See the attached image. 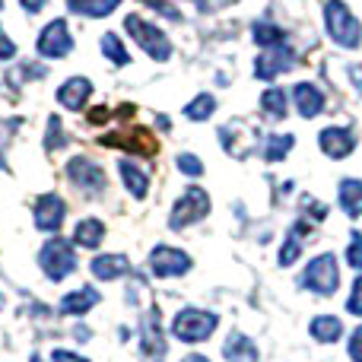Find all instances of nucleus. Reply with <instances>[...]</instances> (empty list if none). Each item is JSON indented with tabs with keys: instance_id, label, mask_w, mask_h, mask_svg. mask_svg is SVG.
Returning <instances> with one entry per match:
<instances>
[{
	"instance_id": "nucleus-1",
	"label": "nucleus",
	"mask_w": 362,
	"mask_h": 362,
	"mask_svg": "<svg viewBox=\"0 0 362 362\" xmlns=\"http://www.w3.org/2000/svg\"><path fill=\"white\" fill-rule=\"evenodd\" d=\"M321 13H325L327 38H331L334 45H340V48L356 51L362 45V25H359V19L353 16L350 6H346L344 0H325Z\"/></svg>"
},
{
	"instance_id": "nucleus-2",
	"label": "nucleus",
	"mask_w": 362,
	"mask_h": 362,
	"mask_svg": "<svg viewBox=\"0 0 362 362\" xmlns=\"http://www.w3.org/2000/svg\"><path fill=\"white\" fill-rule=\"evenodd\" d=\"M299 289H308V293L315 296H334L340 289V267H337V257L331 255V251H325V255L312 257V261L305 264V270L299 274Z\"/></svg>"
},
{
	"instance_id": "nucleus-3",
	"label": "nucleus",
	"mask_w": 362,
	"mask_h": 362,
	"mask_svg": "<svg viewBox=\"0 0 362 362\" xmlns=\"http://www.w3.org/2000/svg\"><path fill=\"white\" fill-rule=\"evenodd\" d=\"M219 318L213 312H204V308H181L172 321V334L181 340V344H204V340L213 337Z\"/></svg>"
},
{
	"instance_id": "nucleus-4",
	"label": "nucleus",
	"mask_w": 362,
	"mask_h": 362,
	"mask_svg": "<svg viewBox=\"0 0 362 362\" xmlns=\"http://www.w3.org/2000/svg\"><path fill=\"white\" fill-rule=\"evenodd\" d=\"M219 144L232 159H248L261 144V131H257V124H251L245 118H232L219 127Z\"/></svg>"
},
{
	"instance_id": "nucleus-5",
	"label": "nucleus",
	"mask_w": 362,
	"mask_h": 362,
	"mask_svg": "<svg viewBox=\"0 0 362 362\" xmlns=\"http://www.w3.org/2000/svg\"><path fill=\"white\" fill-rule=\"evenodd\" d=\"M124 29H127V35H131L134 42H137L140 48L153 57V61H169L172 57V42H169V35H165L159 25L146 23L144 16L134 13V16L124 19Z\"/></svg>"
},
{
	"instance_id": "nucleus-6",
	"label": "nucleus",
	"mask_w": 362,
	"mask_h": 362,
	"mask_svg": "<svg viewBox=\"0 0 362 362\" xmlns=\"http://www.w3.org/2000/svg\"><path fill=\"white\" fill-rule=\"evenodd\" d=\"M38 264H42L45 276L57 283L76 270V251H74V245L64 242V238H48V242L42 245V251H38Z\"/></svg>"
},
{
	"instance_id": "nucleus-7",
	"label": "nucleus",
	"mask_w": 362,
	"mask_h": 362,
	"mask_svg": "<svg viewBox=\"0 0 362 362\" xmlns=\"http://www.w3.org/2000/svg\"><path fill=\"white\" fill-rule=\"evenodd\" d=\"M206 213H210V194H206L204 187H187V191L175 200V206H172L169 226L175 232H181V229H187V226L206 219Z\"/></svg>"
},
{
	"instance_id": "nucleus-8",
	"label": "nucleus",
	"mask_w": 362,
	"mask_h": 362,
	"mask_svg": "<svg viewBox=\"0 0 362 362\" xmlns=\"http://www.w3.org/2000/svg\"><path fill=\"white\" fill-rule=\"evenodd\" d=\"M191 255L181 248H172V245H156L150 251V270L159 280H172V276H185L191 270Z\"/></svg>"
},
{
	"instance_id": "nucleus-9",
	"label": "nucleus",
	"mask_w": 362,
	"mask_h": 362,
	"mask_svg": "<svg viewBox=\"0 0 362 362\" xmlns=\"http://www.w3.org/2000/svg\"><path fill=\"white\" fill-rule=\"evenodd\" d=\"M296 67V51L293 45H274V48H264L255 61V76L257 80H276L280 74Z\"/></svg>"
},
{
	"instance_id": "nucleus-10",
	"label": "nucleus",
	"mask_w": 362,
	"mask_h": 362,
	"mask_svg": "<svg viewBox=\"0 0 362 362\" xmlns=\"http://www.w3.org/2000/svg\"><path fill=\"white\" fill-rule=\"evenodd\" d=\"M74 51V38H70V29L64 19H54L42 29L38 35V54L42 57H67Z\"/></svg>"
},
{
	"instance_id": "nucleus-11",
	"label": "nucleus",
	"mask_w": 362,
	"mask_h": 362,
	"mask_svg": "<svg viewBox=\"0 0 362 362\" xmlns=\"http://www.w3.org/2000/svg\"><path fill=\"white\" fill-rule=\"evenodd\" d=\"M140 346H144V356L150 362H159L165 356V334H163V325H159V312L150 308L140 321Z\"/></svg>"
},
{
	"instance_id": "nucleus-12",
	"label": "nucleus",
	"mask_w": 362,
	"mask_h": 362,
	"mask_svg": "<svg viewBox=\"0 0 362 362\" xmlns=\"http://www.w3.org/2000/svg\"><path fill=\"white\" fill-rule=\"evenodd\" d=\"M67 178L74 181L80 191H86V194H95V191H102V187H105V172H102L95 163H89L86 156L70 159V163H67Z\"/></svg>"
},
{
	"instance_id": "nucleus-13",
	"label": "nucleus",
	"mask_w": 362,
	"mask_h": 362,
	"mask_svg": "<svg viewBox=\"0 0 362 362\" xmlns=\"http://www.w3.org/2000/svg\"><path fill=\"white\" fill-rule=\"evenodd\" d=\"M318 146L327 159H346L356 150V134L350 127H325L318 134Z\"/></svg>"
},
{
	"instance_id": "nucleus-14",
	"label": "nucleus",
	"mask_w": 362,
	"mask_h": 362,
	"mask_svg": "<svg viewBox=\"0 0 362 362\" xmlns=\"http://www.w3.org/2000/svg\"><path fill=\"white\" fill-rule=\"evenodd\" d=\"M64 213H67V206H64V200L57 197V194H42V197L35 200V210H32V216H35V229L57 232L64 226Z\"/></svg>"
},
{
	"instance_id": "nucleus-15",
	"label": "nucleus",
	"mask_w": 362,
	"mask_h": 362,
	"mask_svg": "<svg viewBox=\"0 0 362 362\" xmlns=\"http://www.w3.org/2000/svg\"><path fill=\"white\" fill-rule=\"evenodd\" d=\"M289 93H293V105H296V112H299V118H305V121L318 118L327 105L325 93H321L315 83H296Z\"/></svg>"
},
{
	"instance_id": "nucleus-16",
	"label": "nucleus",
	"mask_w": 362,
	"mask_h": 362,
	"mask_svg": "<svg viewBox=\"0 0 362 362\" xmlns=\"http://www.w3.org/2000/svg\"><path fill=\"white\" fill-rule=\"evenodd\" d=\"M102 144L105 146H121V150H131V153H144V156L156 153V140H153L146 131H140V127H131V131H115V134H108V137H102Z\"/></svg>"
},
{
	"instance_id": "nucleus-17",
	"label": "nucleus",
	"mask_w": 362,
	"mask_h": 362,
	"mask_svg": "<svg viewBox=\"0 0 362 362\" xmlns=\"http://www.w3.org/2000/svg\"><path fill=\"white\" fill-rule=\"evenodd\" d=\"M89 95H93V83H89L86 76H70V80L57 89V102H61L64 108H70V112L86 105Z\"/></svg>"
},
{
	"instance_id": "nucleus-18",
	"label": "nucleus",
	"mask_w": 362,
	"mask_h": 362,
	"mask_svg": "<svg viewBox=\"0 0 362 362\" xmlns=\"http://www.w3.org/2000/svg\"><path fill=\"white\" fill-rule=\"evenodd\" d=\"M223 356H226V362H257V346L248 334L232 331L229 340L223 344Z\"/></svg>"
},
{
	"instance_id": "nucleus-19",
	"label": "nucleus",
	"mask_w": 362,
	"mask_h": 362,
	"mask_svg": "<svg viewBox=\"0 0 362 362\" xmlns=\"http://www.w3.org/2000/svg\"><path fill=\"white\" fill-rule=\"evenodd\" d=\"M337 200H340V210L346 213L350 219L362 216V181L359 178H344L337 187Z\"/></svg>"
},
{
	"instance_id": "nucleus-20",
	"label": "nucleus",
	"mask_w": 362,
	"mask_h": 362,
	"mask_svg": "<svg viewBox=\"0 0 362 362\" xmlns=\"http://www.w3.org/2000/svg\"><path fill=\"white\" fill-rule=\"evenodd\" d=\"M89 270H93L95 280H121L131 270V261L124 255H99Z\"/></svg>"
},
{
	"instance_id": "nucleus-21",
	"label": "nucleus",
	"mask_w": 362,
	"mask_h": 362,
	"mask_svg": "<svg viewBox=\"0 0 362 362\" xmlns=\"http://www.w3.org/2000/svg\"><path fill=\"white\" fill-rule=\"evenodd\" d=\"M102 238H105V226H102V219L86 216V219H80V223H76L74 245H80V248H99Z\"/></svg>"
},
{
	"instance_id": "nucleus-22",
	"label": "nucleus",
	"mask_w": 362,
	"mask_h": 362,
	"mask_svg": "<svg viewBox=\"0 0 362 362\" xmlns=\"http://www.w3.org/2000/svg\"><path fill=\"white\" fill-rule=\"evenodd\" d=\"M99 299L102 296L95 293L93 286H83V289H76V293H70L61 299V315H86L93 305H99Z\"/></svg>"
},
{
	"instance_id": "nucleus-23",
	"label": "nucleus",
	"mask_w": 362,
	"mask_h": 362,
	"mask_svg": "<svg viewBox=\"0 0 362 362\" xmlns=\"http://www.w3.org/2000/svg\"><path fill=\"white\" fill-rule=\"evenodd\" d=\"M308 331H312V337L318 344H337L344 337V321L334 318V315H318V318H312Z\"/></svg>"
},
{
	"instance_id": "nucleus-24",
	"label": "nucleus",
	"mask_w": 362,
	"mask_h": 362,
	"mask_svg": "<svg viewBox=\"0 0 362 362\" xmlns=\"http://www.w3.org/2000/svg\"><path fill=\"white\" fill-rule=\"evenodd\" d=\"M121 172V181H124V187L134 194V197H146V191H150V175H146L144 169H140L137 163H131V159H124V163L118 165Z\"/></svg>"
},
{
	"instance_id": "nucleus-25",
	"label": "nucleus",
	"mask_w": 362,
	"mask_h": 362,
	"mask_svg": "<svg viewBox=\"0 0 362 362\" xmlns=\"http://www.w3.org/2000/svg\"><path fill=\"white\" fill-rule=\"evenodd\" d=\"M261 108L264 115H270L274 121H283L289 115V99H286V89L280 86H270L261 93Z\"/></svg>"
},
{
	"instance_id": "nucleus-26",
	"label": "nucleus",
	"mask_w": 362,
	"mask_h": 362,
	"mask_svg": "<svg viewBox=\"0 0 362 362\" xmlns=\"http://www.w3.org/2000/svg\"><path fill=\"white\" fill-rule=\"evenodd\" d=\"M251 38H255V45H261V48H274V45L286 42V32L276 23H270V19H257V23L251 25Z\"/></svg>"
},
{
	"instance_id": "nucleus-27",
	"label": "nucleus",
	"mask_w": 362,
	"mask_h": 362,
	"mask_svg": "<svg viewBox=\"0 0 362 362\" xmlns=\"http://www.w3.org/2000/svg\"><path fill=\"white\" fill-rule=\"evenodd\" d=\"M293 146H296V137H293V134H276V137H267V140H264L261 153H264V159H267V163H283V159L293 153Z\"/></svg>"
},
{
	"instance_id": "nucleus-28",
	"label": "nucleus",
	"mask_w": 362,
	"mask_h": 362,
	"mask_svg": "<svg viewBox=\"0 0 362 362\" xmlns=\"http://www.w3.org/2000/svg\"><path fill=\"white\" fill-rule=\"evenodd\" d=\"M121 0H70V10L76 16H89V19H102L118 6Z\"/></svg>"
},
{
	"instance_id": "nucleus-29",
	"label": "nucleus",
	"mask_w": 362,
	"mask_h": 362,
	"mask_svg": "<svg viewBox=\"0 0 362 362\" xmlns=\"http://www.w3.org/2000/svg\"><path fill=\"white\" fill-rule=\"evenodd\" d=\"M213 112H216V95H210V93H197L185 105L187 121H206V118H213Z\"/></svg>"
},
{
	"instance_id": "nucleus-30",
	"label": "nucleus",
	"mask_w": 362,
	"mask_h": 362,
	"mask_svg": "<svg viewBox=\"0 0 362 362\" xmlns=\"http://www.w3.org/2000/svg\"><path fill=\"white\" fill-rule=\"evenodd\" d=\"M102 54H105L108 61L115 64V67H127V64H131V54H127V48L121 45L118 35H112V32H108V35H102Z\"/></svg>"
},
{
	"instance_id": "nucleus-31",
	"label": "nucleus",
	"mask_w": 362,
	"mask_h": 362,
	"mask_svg": "<svg viewBox=\"0 0 362 362\" xmlns=\"http://www.w3.org/2000/svg\"><path fill=\"white\" fill-rule=\"evenodd\" d=\"M299 255H302V242L296 235H286V242H283L276 261H280V267H293V264L299 261Z\"/></svg>"
},
{
	"instance_id": "nucleus-32",
	"label": "nucleus",
	"mask_w": 362,
	"mask_h": 362,
	"mask_svg": "<svg viewBox=\"0 0 362 362\" xmlns=\"http://www.w3.org/2000/svg\"><path fill=\"white\" fill-rule=\"evenodd\" d=\"M175 165H178L181 175H187V178H200V175H204V163H200L194 153H178Z\"/></svg>"
},
{
	"instance_id": "nucleus-33",
	"label": "nucleus",
	"mask_w": 362,
	"mask_h": 362,
	"mask_svg": "<svg viewBox=\"0 0 362 362\" xmlns=\"http://www.w3.org/2000/svg\"><path fill=\"white\" fill-rule=\"evenodd\" d=\"M302 213H305L302 219H312V223H325V219H327V204H321V200H315L312 194H305V197H302Z\"/></svg>"
},
{
	"instance_id": "nucleus-34",
	"label": "nucleus",
	"mask_w": 362,
	"mask_h": 362,
	"mask_svg": "<svg viewBox=\"0 0 362 362\" xmlns=\"http://www.w3.org/2000/svg\"><path fill=\"white\" fill-rule=\"evenodd\" d=\"M346 264L350 270H362V232H353L346 242Z\"/></svg>"
},
{
	"instance_id": "nucleus-35",
	"label": "nucleus",
	"mask_w": 362,
	"mask_h": 362,
	"mask_svg": "<svg viewBox=\"0 0 362 362\" xmlns=\"http://www.w3.org/2000/svg\"><path fill=\"white\" fill-rule=\"evenodd\" d=\"M346 312L362 318V274L353 280V286H350V296H346Z\"/></svg>"
},
{
	"instance_id": "nucleus-36",
	"label": "nucleus",
	"mask_w": 362,
	"mask_h": 362,
	"mask_svg": "<svg viewBox=\"0 0 362 362\" xmlns=\"http://www.w3.org/2000/svg\"><path fill=\"white\" fill-rule=\"evenodd\" d=\"M45 146H48V150L64 146V127H61V121H57V118L48 121V137H45Z\"/></svg>"
},
{
	"instance_id": "nucleus-37",
	"label": "nucleus",
	"mask_w": 362,
	"mask_h": 362,
	"mask_svg": "<svg viewBox=\"0 0 362 362\" xmlns=\"http://www.w3.org/2000/svg\"><path fill=\"white\" fill-rule=\"evenodd\" d=\"M346 356L353 362H362V325L350 334V340H346Z\"/></svg>"
},
{
	"instance_id": "nucleus-38",
	"label": "nucleus",
	"mask_w": 362,
	"mask_h": 362,
	"mask_svg": "<svg viewBox=\"0 0 362 362\" xmlns=\"http://www.w3.org/2000/svg\"><path fill=\"white\" fill-rule=\"evenodd\" d=\"M13 54H16V45L10 42V35H6L4 29H0V61H10Z\"/></svg>"
},
{
	"instance_id": "nucleus-39",
	"label": "nucleus",
	"mask_w": 362,
	"mask_h": 362,
	"mask_svg": "<svg viewBox=\"0 0 362 362\" xmlns=\"http://www.w3.org/2000/svg\"><path fill=\"white\" fill-rule=\"evenodd\" d=\"M150 6H153V10H159V13H165L169 19H181V13L172 4H165V0H150Z\"/></svg>"
},
{
	"instance_id": "nucleus-40",
	"label": "nucleus",
	"mask_w": 362,
	"mask_h": 362,
	"mask_svg": "<svg viewBox=\"0 0 362 362\" xmlns=\"http://www.w3.org/2000/svg\"><path fill=\"white\" fill-rule=\"evenodd\" d=\"M51 362H89V359L76 356V353H70V350H54L51 353Z\"/></svg>"
},
{
	"instance_id": "nucleus-41",
	"label": "nucleus",
	"mask_w": 362,
	"mask_h": 362,
	"mask_svg": "<svg viewBox=\"0 0 362 362\" xmlns=\"http://www.w3.org/2000/svg\"><path fill=\"white\" fill-rule=\"evenodd\" d=\"M229 4H235V0H197V6H200L204 13L219 10V6H229Z\"/></svg>"
},
{
	"instance_id": "nucleus-42",
	"label": "nucleus",
	"mask_w": 362,
	"mask_h": 362,
	"mask_svg": "<svg viewBox=\"0 0 362 362\" xmlns=\"http://www.w3.org/2000/svg\"><path fill=\"white\" fill-rule=\"evenodd\" d=\"M19 4H23L25 13H38V10L45 6V0H19Z\"/></svg>"
},
{
	"instance_id": "nucleus-43",
	"label": "nucleus",
	"mask_w": 362,
	"mask_h": 362,
	"mask_svg": "<svg viewBox=\"0 0 362 362\" xmlns=\"http://www.w3.org/2000/svg\"><path fill=\"white\" fill-rule=\"evenodd\" d=\"M181 362H210V359H206V356H200V353H191V356H185Z\"/></svg>"
},
{
	"instance_id": "nucleus-44",
	"label": "nucleus",
	"mask_w": 362,
	"mask_h": 362,
	"mask_svg": "<svg viewBox=\"0 0 362 362\" xmlns=\"http://www.w3.org/2000/svg\"><path fill=\"white\" fill-rule=\"evenodd\" d=\"M32 362H42V359H38V356H32Z\"/></svg>"
},
{
	"instance_id": "nucleus-45",
	"label": "nucleus",
	"mask_w": 362,
	"mask_h": 362,
	"mask_svg": "<svg viewBox=\"0 0 362 362\" xmlns=\"http://www.w3.org/2000/svg\"><path fill=\"white\" fill-rule=\"evenodd\" d=\"M0 169H4V159H0Z\"/></svg>"
},
{
	"instance_id": "nucleus-46",
	"label": "nucleus",
	"mask_w": 362,
	"mask_h": 362,
	"mask_svg": "<svg viewBox=\"0 0 362 362\" xmlns=\"http://www.w3.org/2000/svg\"><path fill=\"white\" fill-rule=\"evenodd\" d=\"M0 6H4V0H0Z\"/></svg>"
}]
</instances>
